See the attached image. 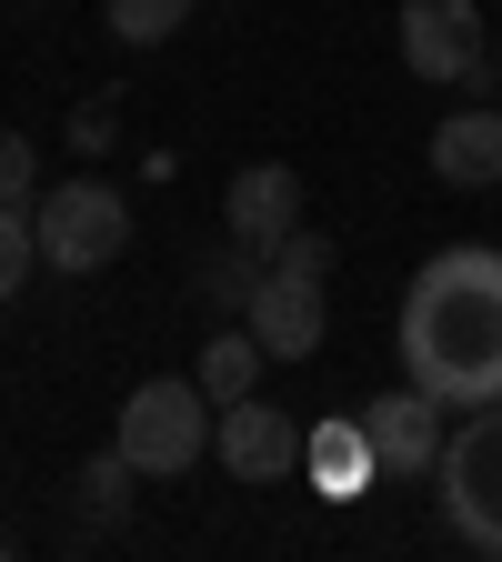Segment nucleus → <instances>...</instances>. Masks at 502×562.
<instances>
[{"label":"nucleus","mask_w":502,"mask_h":562,"mask_svg":"<svg viewBox=\"0 0 502 562\" xmlns=\"http://www.w3.org/2000/svg\"><path fill=\"white\" fill-rule=\"evenodd\" d=\"M392 351L443 412L502 402V251L492 241H443L402 292Z\"/></svg>","instance_id":"nucleus-1"},{"label":"nucleus","mask_w":502,"mask_h":562,"mask_svg":"<svg viewBox=\"0 0 502 562\" xmlns=\"http://www.w3.org/2000/svg\"><path fill=\"white\" fill-rule=\"evenodd\" d=\"M433 482H443V522H453V542L482 552V562H502V402H472L462 432H443Z\"/></svg>","instance_id":"nucleus-2"},{"label":"nucleus","mask_w":502,"mask_h":562,"mask_svg":"<svg viewBox=\"0 0 502 562\" xmlns=\"http://www.w3.org/2000/svg\"><path fill=\"white\" fill-rule=\"evenodd\" d=\"M31 232H41V261H51V271L81 281V271H101V261L131 251V201H121L111 181H91V171H70V181L41 191Z\"/></svg>","instance_id":"nucleus-3"},{"label":"nucleus","mask_w":502,"mask_h":562,"mask_svg":"<svg viewBox=\"0 0 502 562\" xmlns=\"http://www.w3.org/2000/svg\"><path fill=\"white\" fill-rule=\"evenodd\" d=\"M211 422H222V402H211L201 382H141L131 402H121V452H131V472H191L201 452H211Z\"/></svg>","instance_id":"nucleus-4"},{"label":"nucleus","mask_w":502,"mask_h":562,"mask_svg":"<svg viewBox=\"0 0 502 562\" xmlns=\"http://www.w3.org/2000/svg\"><path fill=\"white\" fill-rule=\"evenodd\" d=\"M402 70L412 81H472L482 70V0H402Z\"/></svg>","instance_id":"nucleus-5"},{"label":"nucleus","mask_w":502,"mask_h":562,"mask_svg":"<svg viewBox=\"0 0 502 562\" xmlns=\"http://www.w3.org/2000/svg\"><path fill=\"white\" fill-rule=\"evenodd\" d=\"M222 222H232V241H252L261 261L302 232V171L292 161H242L232 171V191H222Z\"/></svg>","instance_id":"nucleus-6"},{"label":"nucleus","mask_w":502,"mask_h":562,"mask_svg":"<svg viewBox=\"0 0 502 562\" xmlns=\"http://www.w3.org/2000/svg\"><path fill=\"white\" fill-rule=\"evenodd\" d=\"M211 452H222L232 482H281V472H302V442L281 432V412L252 392V402H222V422H211Z\"/></svg>","instance_id":"nucleus-7"},{"label":"nucleus","mask_w":502,"mask_h":562,"mask_svg":"<svg viewBox=\"0 0 502 562\" xmlns=\"http://www.w3.org/2000/svg\"><path fill=\"white\" fill-rule=\"evenodd\" d=\"M242 322L261 331L271 362H312V351H322V281H302V271H261V292L242 302Z\"/></svg>","instance_id":"nucleus-8"},{"label":"nucleus","mask_w":502,"mask_h":562,"mask_svg":"<svg viewBox=\"0 0 502 562\" xmlns=\"http://www.w3.org/2000/svg\"><path fill=\"white\" fill-rule=\"evenodd\" d=\"M302 482L322 492V503H362V492L382 482V452L362 432V412H332V422L302 432Z\"/></svg>","instance_id":"nucleus-9"},{"label":"nucleus","mask_w":502,"mask_h":562,"mask_svg":"<svg viewBox=\"0 0 502 562\" xmlns=\"http://www.w3.org/2000/svg\"><path fill=\"white\" fill-rule=\"evenodd\" d=\"M362 432H372V452H382V472H433L443 462V402L433 392H382V402H362Z\"/></svg>","instance_id":"nucleus-10"},{"label":"nucleus","mask_w":502,"mask_h":562,"mask_svg":"<svg viewBox=\"0 0 502 562\" xmlns=\"http://www.w3.org/2000/svg\"><path fill=\"white\" fill-rule=\"evenodd\" d=\"M433 171L453 181V191H482V181H502V111L482 101V111H453V121H433Z\"/></svg>","instance_id":"nucleus-11"},{"label":"nucleus","mask_w":502,"mask_h":562,"mask_svg":"<svg viewBox=\"0 0 502 562\" xmlns=\"http://www.w3.org/2000/svg\"><path fill=\"white\" fill-rule=\"evenodd\" d=\"M261 362H271V351H261V331L242 322V331H211V341H201V372H191V382H201L211 402H252V392H261Z\"/></svg>","instance_id":"nucleus-12"},{"label":"nucleus","mask_w":502,"mask_h":562,"mask_svg":"<svg viewBox=\"0 0 502 562\" xmlns=\"http://www.w3.org/2000/svg\"><path fill=\"white\" fill-rule=\"evenodd\" d=\"M70 492H81V522H121V513H131V452H121V442H111V452H91Z\"/></svg>","instance_id":"nucleus-13"},{"label":"nucleus","mask_w":502,"mask_h":562,"mask_svg":"<svg viewBox=\"0 0 502 562\" xmlns=\"http://www.w3.org/2000/svg\"><path fill=\"white\" fill-rule=\"evenodd\" d=\"M101 21H111V41H121V50H161V41L191 21V0H111Z\"/></svg>","instance_id":"nucleus-14"},{"label":"nucleus","mask_w":502,"mask_h":562,"mask_svg":"<svg viewBox=\"0 0 502 562\" xmlns=\"http://www.w3.org/2000/svg\"><path fill=\"white\" fill-rule=\"evenodd\" d=\"M261 271H271V261H261L252 241H232V251H211L191 281H201V302H252V292H261Z\"/></svg>","instance_id":"nucleus-15"},{"label":"nucleus","mask_w":502,"mask_h":562,"mask_svg":"<svg viewBox=\"0 0 502 562\" xmlns=\"http://www.w3.org/2000/svg\"><path fill=\"white\" fill-rule=\"evenodd\" d=\"M31 261H41V232H31V211L21 201H0V302L31 281Z\"/></svg>","instance_id":"nucleus-16"},{"label":"nucleus","mask_w":502,"mask_h":562,"mask_svg":"<svg viewBox=\"0 0 502 562\" xmlns=\"http://www.w3.org/2000/svg\"><path fill=\"white\" fill-rule=\"evenodd\" d=\"M332 261H342V251H332V232H312V222L271 251V271H302V281H332Z\"/></svg>","instance_id":"nucleus-17"},{"label":"nucleus","mask_w":502,"mask_h":562,"mask_svg":"<svg viewBox=\"0 0 502 562\" xmlns=\"http://www.w3.org/2000/svg\"><path fill=\"white\" fill-rule=\"evenodd\" d=\"M31 181H41V151L21 131H0V201H31Z\"/></svg>","instance_id":"nucleus-18"},{"label":"nucleus","mask_w":502,"mask_h":562,"mask_svg":"<svg viewBox=\"0 0 502 562\" xmlns=\"http://www.w3.org/2000/svg\"><path fill=\"white\" fill-rule=\"evenodd\" d=\"M0 562H11V532H0Z\"/></svg>","instance_id":"nucleus-19"}]
</instances>
